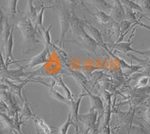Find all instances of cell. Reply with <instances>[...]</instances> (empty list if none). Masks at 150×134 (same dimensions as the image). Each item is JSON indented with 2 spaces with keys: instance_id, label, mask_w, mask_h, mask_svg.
<instances>
[{
  "instance_id": "obj_1",
  "label": "cell",
  "mask_w": 150,
  "mask_h": 134,
  "mask_svg": "<svg viewBox=\"0 0 150 134\" xmlns=\"http://www.w3.org/2000/svg\"><path fill=\"white\" fill-rule=\"evenodd\" d=\"M71 29L75 36H77V44L87 51L96 53L98 43L85 29V21L76 15L74 10L71 11Z\"/></svg>"
},
{
  "instance_id": "obj_2",
  "label": "cell",
  "mask_w": 150,
  "mask_h": 134,
  "mask_svg": "<svg viewBox=\"0 0 150 134\" xmlns=\"http://www.w3.org/2000/svg\"><path fill=\"white\" fill-rule=\"evenodd\" d=\"M17 26L23 35L25 44L29 45V48L33 44H39L41 41L38 39V34L35 28L33 26L31 21L28 18H23L19 21Z\"/></svg>"
},
{
  "instance_id": "obj_3",
  "label": "cell",
  "mask_w": 150,
  "mask_h": 134,
  "mask_svg": "<svg viewBox=\"0 0 150 134\" xmlns=\"http://www.w3.org/2000/svg\"><path fill=\"white\" fill-rule=\"evenodd\" d=\"M58 14L59 17L60 26H61V36H60L59 46L62 48L65 45V38L67 33L71 28V11L68 9L59 5L58 7Z\"/></svg>"
},
{
  "instance_id": "obj_4",
  "label": "cell",
  "mask_w": 150,
  "mask_h": 134,
  "mask_svg": "<svg viewBox=\"0 0 150 134\" xmlns=\"http://www.w3.org/2000/svg\"><path fill=\"white\" fill-rule=\"evenodd\" d=\"M50 57V51L49 47L45 46L44 50L39 54H38L37 56L33 57L32 60H29V63H28L27 66H29V68H33V67L45 63L47 62Z\"/></svg>"
},
{
  "instance_id": "obj_5",
  "label": "cell",
  "mask_w": 150,
  "mask_h": 134,
  "mask_svg": "<svg viewBox=\"0 0 150 134\" xmlns=\"http://www.w3.org/2000/svg\"><path fill=\"white\" fill-rule=\"evenodd\" d=\"M2 71L4 77L11 79L13 81H21V80H20L21 78L23 77V76H26L27 75L23 72V68L21 66L19 69H12V70H9L7 68H5V69H2Z\"/></svg>"
},
{
  "instance_id": "obj_6",
  "label": "cell",
  "mask_w": 150,
  "mask_h": 134,
  "mask_svg": "<svg viewBox=\"0 0 150 134\" xmlns=\"http://www.w3.org/2000/svg\"><path fill=\"white\" fill-rule=\"evenodd\" d=\"M134 112L135 109L133 107H131V108H130L129 110H128V112H117L118 116H119L120 122H121L122 124H125V125L128 126V133H130V130H131V123H132V120H133Z\"/></svg>"
},
{
  "instance_id": "obj_7",
  "label": "cell",
  "mask_w": 150,
  "mask_h": 134,
  "mask_svg": "<svg viewBox=\"0 0 150 134\" xmlns=\"http://www.w3.org/2000/svg\"><path fill=\"white\" fill-rule=\"evenodd\" d=\"M5 43H6V60H5L6 63H5V66L7 68L9 64H11V60L13 59L12 50H13V47H14V26H12L8 39Z\"/></svg>"
},
{
  "instance_id": "obj_8",
  "label": "cell",
  "mask_w": 150,
  "mask_h": 134,
  "mask_svg": "<svg viewBox=\"0 0 150 134\" xmlns=\"http://www.w3.org/2000/svg\"><path fill=\"white\" fill-rule=\"evenodd\" d=\"M110 16L116 22H121L123 20H125V16L124 7L122 4L119 5H114L112 6V9L110 10Z\"/></svg>"
},
{
  "instance_id": "obj_9",
  "label": "cell",
  "mask_w": 150,
  "mask_h": 134,
  "mask_svg": "<svg viewBox=\"0 0 150 134\" xmlns=\"http://www.w3.org/2000/svg\"><path fill=\"white\" fill-rule=\"evenodd\" d=\"M87 95H89L91 101V112H99L104 110V104L101 100V99L98 96L93 95L89 92L88 90H86Z\"/></svg>"
},
{
  "instance_id": "obj_10",
  "label": "cell",
  "mask_w": 150,
  "mask_h": 134,
  "mask_svg": "<svg viewBox=\"0 0 150 134\" xmlns=\"http://www.w3.org/2000/svg\"><path fill=\"white\" fill-rule=\"evenodd\" d=\"M86 93H83V94H80L79 96L78 99H77L76 101L75 100H72L71 101L70 106L71 108V114L72 118H73L74 121L76 122V124L78 127V115H79V108H80V103H81V100L83 96H86Z\"/></svg>"
},
{
  "instance_id": "obj_11",
  "label": "cell",
  "mask_w": 150,
  "mask_h": 134,
  "mask_svg": "<svg viewBox=\"0 0 150 134\" xmlns=\"http://www.w3.org/2000/svg\"><path fill=\"white\" fill-rule=\"evenodd\" d=\"M85 28L88 29V30L89 31V33H91V36L94 39L96 40V41L98 43V45H101V46H104V40H103L102 36H101V33H100L98 29L96 27L93 26L91 24H89V22H87L86 21H85Z\"/></svg>"
},
{
  "instance_id": "obj_12",
  "label": "cell",
  "mask_w": 150,
  "mask_h": 134,
  "mask_svg": "<svg viewBox=\"0 0 150 134\" xmlns=\"http://www.w3.org/2000/svg\"><path fill=\"white\" fill-rule=\"evenodd\" d=\"M97 116V112H90V113L88 114V115H78V120H81L87 127L91 128V127L96 125Z\"/></svg>"
},
{
  "instance_id": "obj_13",
  "label": "cell",
  "mask_w": 150,
  "mask_h": 134,
  "mask_svg": "<svg viewBox=\"0 0 150 134\" xmlns=\"http://www.w3.org/2000/svg\"><path fill=\"white\" fill-rule=\"evenodd\" d=\"M67 73L68 75L71 76L72 77H74V78L77 81V82L78 83L79 85L82 87L85 91L88 90L86 88V84H87V78L85 76H84L83 73H81L80 72H78V71H75V70H71V69H68L67 71Z\"/></svg>"
},
{
  "instance_id": "obj_14",
  "label": "cell",
  "mask_w": 150,
  "mask_h": 134,
  "mask_svg": "<svg viewBox=\"0 0 150 134\" xmlns=\"http://www.w3.org/2000/svg\"><path fill=\"white\" fill-rule=\"evenodd\" d=\"M38 82L41 83V84H45L47 87H48V88H49L50 94V96H51L52 98L55 99V100H58V101L62 102V103H66V104H68V105H70L71 100H69L68 98H67V97H65V96H64L63 95L61 94V93H60L59 91H57L56 90H55L54 88H53V86L48 85L47 84H46V83H45V82H43V81H38Z\"/></svg>"
},
{
  "instance_id": "obj_15",
  "label": "cell",
  "mask_w": 150,
  "mask_h": 134,
  "mask_svg": "<svg viewBox=\"0 0 150 134\" xmlns=\"http://www.w3.org/2000/svg\"><path fill=\"white\" fill-rule=\"evenodd\" d=\"M5 81L7 82L8 85V88L11 90V91L13 92V93H15L18 97L21 99L22 100H24L22 96V89L23 88V86L28 81H29V80H26V81H23L22 83L21 84H14V83H12L11 81H8V80H5Z\"/></svg>"
},
{
  "instance_id": "obj_16",
  "label": "cell",
  "mask_w": 150,
  "mask_h": 134,
  "mask_svg": "<svg viewBox=\"0 0 150 134\" xmlns=\"http://www.w3.org/2000/svg\"><path fill=\"white\" fill-rule=\"evenodd\" d=\"M89 13H90L92 15L95 16V17L98 19V22L101 24H107L112 21V17H111L109 14H106L104 11L97 10V11H96V13H92V12L91 11H89Z\"/></svg>"
},
{
  "instance_id": "obj_17",
  "label": "cell",
  "mask_w": 150,
  "mask_h": 134,
  "mask_svg": "<svg viewBox=\"0 0 150 134\" xmlns=\"http://www.w3.org/2000/svg\"><path fill=\"white\" fill-rule=\"evenodd\" d=\"M71 125H74L76 127V134H79L78 133V128L76 126V124L74 123V121L73 118H72V116H71V114H69L68 115V119L66 120L65 123H64L61 127L59 128V134H67L68 133V129H69V127H70Z\"/></svg>"
},
{
  "instance_id": "obj_18",
  "label": "cell",
  "mask_w": 150,
  "mask_h": 134,
  "mask_svg": "<svg viewBox=\"0 0 150 134\" xmlns=\"http://www.w3.org/2000/svg\"><path fill=\"white\" fill-rule=\"evenodd\" d=\"M34 121L36 124V127H38V129L41 130L45 134H53V131L52 130L51 127H50L47 124L43 119L37 118L34 117Z\"/></svg>"
},
{
  "instance_id": "obj_19",
  "label": "cell",
  "mask_w": 150,
  "mask_h": 134,
  "mask_svg": "<svg viewBox=\"0 0 150 134\" xmlns=\"http://www.w3.org/2000/svg\"><path fill=\"white\" fill-rule=\"evenodd\" d=\"M131 44H132L131 41V42H120V43L115 44L112 48L126 54L128 51H134V50L131 47Z\"/></svg>"
},
{
  "instance_id": "obj_20",
  "label": "cell",
  "mask_w": 150,
  "mask_h": 134,
  "mask_svg": "<svg viewBox=\"0 0 150 134\" xmlns=\"http://www.w3.org/2000/svg\"><path fill=\"white\" fill-rule=\"evenodd\" d=\"M93 4L96 5V7L98 9V10H101V11H108V10H111L113 5H110V3H108L107 1L105 0H91Z\"/></svg>"
},
{
  "instance_id": "obj_21",
  "label": "cell",
  "mask_w": 150,
  "mask_h": 134,
  "mask_svg": "<svg viewBox=\"0 0 150 134\" xmlns=\"http://www.w3.org/2000/svg\"><path fill=\"white\" fill-rule=\"evenodd\" d=\"M53 27V24H50L47 29H45L43 26H41V32H42V36L45 38V46H51V36H50V29Z\"/></svg>"
},
{
  "instance_id": "obj_22",
  "label": "cell",
  "mask_w": 150,
  "mask_h": 134,
  "mask_svg": "<svg viewBox=\"0 0 150 134\" xmlns=\"http://www.w3.org/2000/svg\"><path fill=\"white\" fill-rule=\"evenodd\" d=\"M23 105L22 111H21V117L26 118H34L35 115L33 113L32 110H31L30 107L29 105V103L26 100H23Z\"/></svg>"
},
{
  "instance_id": "obj_23",
  "label": "cell",
  "mask_w": 150,
  "mask_h": 134,
  "mask_svg": "<svg viewBox=\"0 0 150 134\" xmlns=\"http://www.w3.org/2000/svg\"><path fill=\"white\" fill-rule=\"evenodd\" d=\"M28 19L30 21H35L37 17L38 13L33 4V0H28Z\"/></svg>"
},
{
  "instance_id": "obj_24",
  "label": "cell",
  "mask_w": 150,
  "mask_h": 134,
  "mask_svg": "<svg viewBox=\"0 0 150 134\" xmlns=\"http://www.w3.org/2000/svg\"><path fill=\"white\" fill-rule=\"evenodd\" d=\"M121 2L122 5H125V7H128L129 9H132V10L137 11L139 12H143V10H142L140 5H139L138 4H137L136 2H134L132 0H120Z\"/></svg>"
},
{
  "instance_id": "obj_25",
  "label": "cell",
  "mask_w": 150,
  "mask_h": 134,
  "mask_svg": "<svg viewBox=\"0 0 150 134\" xmlns=\"http://www.w3.org/2000/svg\"><path fill=\"white\" fill-rule=\"evenodd\" d=\"M41 11L39 12V14H38L37 17H36V25L38 26H43L42 24H43V18H44V12H45V9H53V7H45V5H44V3L41 2Z\"/></svg>"
},
{
  "instance_id": "obj_26",
  "label": "cell",
  "mask_w": 150,
  "mask_h": 134,
  "mask_svg": "<svg viewBox=\"0 0 150 134\" xmlns=\"http://www.w3.org/2000/svg\"><path fill=\"white\" fill-rule=\"evenodd\" d=\"M17 2L18 0H9L8 5V11L12 16H14L17 12Z\"/></svg>"
},
{
  "instance_id": "obj_27",
  "label": "cell",
  "mask_w": 150,
  "mask_h": 134,
  "mask_svg": "<svg viewBox=\"0 0 150 134\" xmlns=\"http://www.w3.org/2000/svg\"><path fill=\"white\" fill-rule=\"evenodd\" d=\"M126 9V12H125V20H128V21H131L133 24L136 23L137 19H136V16H135V14L133 12V10L128 7H125Z\"/></svg>"
},
{
  "instance_id": "obj_28",
  "label": "cell",
  "mask_w": 150,
  "mask_h": 134,
  "mask_svg": "<svg viewBox=\"0 0 150 134\" xmlns=\"http://www.w3.org/2000/svg\"><path fill=\"white\" fill-rule=\"evenodd\" d=\"M140 7L143 12H144L147 15L150 16V0H140Z\"/></svg>"
},
{
  "instance_id": "obj_29",
  "label": "cell",
  "mask_w": 150,
  "mask_h": 134,
  "mask_svg": "<svg viewBox=\"0 0 150 134\" xmlns=\"http://www.w3.org/2000/svg\"><path fill=\"white\" fill-rule=\"evenodd\" d=\"M57 80H58V82L59 83V84H61V86L64 88V90H65V91H66L67 98H68L69 100H71V101L74 100L73 96H72L71 92L70 90L68 89V87H67L66 85H65V83H64L63 81H62V79L61 76H58V79H57Z\"/></svg>"
},
{
  "instance_id": "obj_30",
  "label": "cell",
  "mask_w": 150,
  "mask_h": 134,
  "mask_svg": "<svg viewBox=\"0 0 150 134\" xmlns=\"http://www.w3.org/2000/svg\"><path fill=\"white\" fill-rule=\"evenodd\" d=\"M5 20V15H4V13L2 11V9H1V8H0V35L2 33Z\"/></svg>"
},
{
  "instance_id": "obj_31",
  "label": "cell",
  "mask_w": 150,
  "mask_h": 134,
  "mask_svg": "<svg viewBox=\"0 0 150 134\" xmlns=\"http://www.w3.org/2000/svg\"><path fill=\"white\" fill-rule=\"evenodd\" d=\"M66 1L70 5H75L76 4V0H66Z\"/></svg>"
},
{
  "instance_id": "obj_32",
  "label": "cell",
  "mask_w": 150,
  "mask_h": 134,
  "mask_svg": "<svg viewBox=\"0 0 150 134\" xmlns=\"http://www.w3.org/2000/svg\"><path fill=\"white\" fill-rule=\"evenodd\" d=\"M146 115H147V118H148V120H149V122H150V107L149 108L148 110H147Z\"/></svg>"
},
{
  "instance_id": "obj_33",
  "label": "cell",
  "mask_w": 150,
  "mask_h": 134,
  "mask_svg": "<svg viewBox=\"0 0 150 134\" xmlns=\"http://www.w3.org/2000/svg\"><path fill=\"white\" fill-rule=\"evenodd\" d=\"M112 1H113V2H114V5H119V4H122L120 0H112Z\"/></svg>"
},
{
  "instance_id": "obj_34",
  "label": "cell",
  "mask_w": 150,
  "mask_h": 134,
  "mask_svg": "<svg viewBox=\"0 0 150 134\" xmlns=\"http://www.w3.org/2000/svg\"><path fill=\"white\" fill-rule=\"evenodd\" d=\"M41 2H43V1H42V0H41Z\"/></svg>"
}]
</instances>
